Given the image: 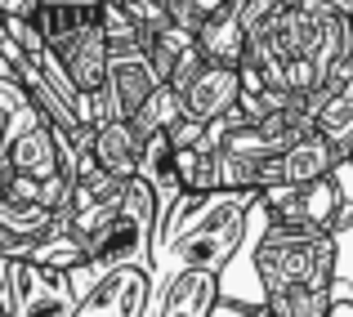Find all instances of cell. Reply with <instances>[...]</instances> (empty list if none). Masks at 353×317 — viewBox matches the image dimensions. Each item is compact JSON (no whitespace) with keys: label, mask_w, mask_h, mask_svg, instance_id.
I'll list each match as a JSON object with an SVG mask.
<instances>
[{"label":"cell","mask_w":353,"mask_h":317,"mask_svg":"<svg viewBox=\"0 0 353 317\" xmlns=\"http://www.w3.org/2000/svg\"><path fill=\"white\" fill-rule=\"evenodd\" d=\"M250 210H255V197L246 192H183L161 214L165 228L157 232V241H165L179 255V268H201L219 277L246 237Z\"/></svg>","instance_id":"obj_1"},{"label":"cell","mask_w":353,"mask_h":317,"mask_svg":"<svg viewBox=\"0 0 353 317\" xmlns=\"http://www.w3.org/2000/svg\"><path fill=\"white\" fill-rule=\"evenodd\" d=\"M336 237L304 223H268L264 237L255 241V273L264 291L277 286H318L331 291L336 282Z\"/></svg>","instance_id":"obj_2"},{"label":"cell","mask_w":353,"mask_h":317,"mask_svg":"<svg viewBox=\"0 0 353 317\" xmlns=\"http://www.w3.org/2000/svg\"><path fill=\"white\" fill-rule=\"evenodd\" d=\"M77 304L81 300L72 286V273L32 264V259H14V282H9V313L14 317H72Z\"/></svg>","instance_id":"obj_3"},{"label":"cell","mask_w":353,"mask_h":317,"mask_svg":"<svg viewBox=\"0 0 353 317\" xmlns=\"http://www.w3.org/2000/svg\"><path fill=\"white\" fill-rule=\"evenodd\" d=\"M255 210H264L268 223H304V228L331 232L340 210V188L336 179H313V183H277L255 197Z\"/></svg>","instance_id":"obj_4"},{"label":"cell","mask_w":353,"mask_h":317,"mask_svg":"<svg viewBox=\"0 0 353 317\" xmlns=\"http://www.w3.org/2000/svg\"><path fill=\"white\" fill-rule=\"evenodd\" d=\"M148 268L139 264H121L112 273H103L94 282V291L77 304L72 317H143L148 304Z\"/></svg>","instance_id":"obj_5"},{"label":"cell","mask_w":353,"mask_h":317,"mask_svg":"<svg viewBox=\"0 0 353 317\" xmlns=\"http://www.w3.org/2000/svg\"><path fill=\"white\" fill-rule=\"evenodd\" d=\"M237 99H241V72L206 63L192 76V85L179 94V112L188 121H197V125H215V121H224L237 108Z\"/></svg>","instance_id":"obj_6"},{"label":"cell","mask_w":353,"mask_h":317,"mask_svg":"<svg viewBox=\"0 0 353 317\" xmlns=\"http://www.w3.org/2000/svg\"><path fill=\"white\" fill-rule=\"evenodd\" d=\"M50 54L59 59L63 76L72 81V90H77L81 99L108 85V36H103V23L90 27V32H81V36H72L68 45H59V50H50Z\"/></svg>","instance_id":"obj_7"},{"label":"cell","mask_w":353,"mask_h":317,"mask_svg":"<svg viewBox=\"0 0 353 317\" xmlns=\"http://www.w3.org/2000/svg\"><path fill=\"white\" fill-rule=\"evenodd\" d=\"M108 85H112L117 103L130 121V112L161 85V76L152 72V63H148V54L139 45H108Z\"/></svg>","instance_id":"obj_8"},{"label":"cell","mask_w":353,"mask_h":317,"mask_svg":"<svg viewBox=\"0 0 353 317\" xmlns=\"http://www.w3.org/2000/svg\"><path fill=\"white\" fill-rule=\"evenodd\" d=\"M27 23L36 27V36H41L45 50H59V45H68L72 36H81V32H90V27L103 23V5H81V0H41L36 14L27 18Z\"/></svg>","instance_id":"obj_9"},{"label":"cell","mask_w":353,"mask_h":317,"mask_svg":"<svg viewBox=\"0 0 353 317\" xmlns=\"http://www.w3.org/2000/svg\"><path fill=\"white\" fill-rule=\"evenodd\" d=\"M340 161H345V156L336 152V143H331V139L313 125L309 134H300L295 143L282 147L277 170H282V183H313V179H327Z\"/></svg>","instance_id":"obj_10"},{"label":"cell","mask_w":353,"mask_h":317,"mask_svg":"<svg viewBox=\"0 0 353 317\" xmlns=\"http://www.w3.org/2000/svg\"><path fill=\"white\" fill-rule=\"evenodd\" d=\"M219 295V277L201 273V268H179V273L165 282L161 300H157L152 317H206L210 304Z\"/></svg>","instance_id":"obj_11"},{"label":"cell","mask_w":353,"mask_h":317,"mask_svg":"<svg viewBox=\"0 0 353 317\" xmlns=\"http://www.w3.org/2000/svg\"><path fill=\"white\" fill-rule=\"evenodd\" d=\"M139 156H143V143H139V134L130 130V121H108V125L90 130V161H94L103 174L134 179Z\"/></svg>","instance_id":"obj_12"},{"label":"cell","mask_w":353,"mask_h":317,"mask_svg":"<svg viewBox=\"0 0 353 317\" xmlns=\"http://www.w3.org/2000/svg\"><path fill=\"white\" fill-rule=\"evenodd\" d=\"M192 45H197V54L206 63H215V68H237L241 63V45H246L241 23H237V9L206 18V23L192 32Z\"/></svg>","instance_id":"obj_13"},{"label":"cell","mask_w":353,"mask_h":317,"mask_svg":"<svg viewBox=\"0 0 353 317\" xmlns=\"http://www.w3.org/2000/svg\"><path fill=\"white\" fill-rule=\"evenodd\" d=\"M174 174L183 192H219V170H215V139L201 134L192 147H174Z\"/></svg>","instance_id":"obj_14"},{"label":"cell","mask_w":353,"mask_h":317,"mask_svg":"<svg viewBox=\"0 0 353 317\" xmlns=\"http://www.w3.org/2000/svg\"><path fill=\"white\" fill-rule=\"evenodd\" d=\"M179 116H183V112H179V94H174L170 85H157L143 103L130 112V130L139 134V143H148L152 134H165Z\"/></svg>","instance_id":"obj_15"},{"label":"cell","mask_w":353,"mask_h":317,"mask_svg":"<svg viewBox=\"0 0 353 317\" xmlns=\"http://www.w3.org/2000/svg\"><path fill=\"white\" fill-rule=\"evenodd\" d=\"M264 313L268 317H327L331 291H318V286H277V291H264Z\"/></svg>","instance_id":"obj_16"},{"label":"cell","mask_w":353,"mask_h":317,"mask_svg":"<svg viewBox=\"0 0 353 317\" xmlns=\"http://www.w3.org/2000/svg\"><path fill=\"white\" fill-rule=\"evenodd\" d=\"M206 317H268V313H264V300L241 304V300H228V295H215V304H210Z\"/></svg>","instance_id":"obj_17"},{"label":"cell","mask_w":353,"mask_h":317,"mask_svg":"<svg viewBox=\"0 0 353 317\" xmlns=\"http://www.w3.org/2000/svg\"><path fill=\"white\" fill-rule=\"evenodd\" d=\"M36 5H41V0H0V14L5 18H32Z\"/></svg>","instance_id":"obj_18"},{"label":"cell","mask_w":353,"mask_h":317,"mask_svg":"<svg viewBox=\"0 0 353 317\" xmlns=\"http://www.w3.org/2000/svg\"><path fill=\"white\" fill-rule=\"evenodd\" d=\"M345 27H349V36H353V9H349V14H345Z\"/></svg>","instance_id":"obj_19"},{"label":"cell","mask_w":353,"mask_h":317,"mask_svg":"<svg viewBox=\"0 0 353 317\" xmlns=\"http://www.w3.org/2000/svg\"><path fill=\"white\" fill-rule=\"evenodd\" d=\"M81 5H103V0H81Z\"/></svg>","instance_id":"obj_20"}]
</instances>
